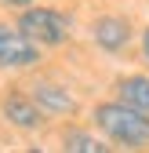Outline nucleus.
Returning <instances> with one entry per match:
<instances>
[{"mask_svg": "<svg viewBox=\"0 0 149 153\" xmlns=\"http://www.w3.org/2000/svg\"><path fill=\"white\" fill-rule=\"evenodd\" d=\"M95 124L120 146H149V113L127 102H102L95 109Z\"/></svg>", "mask_w": 149, "mask_h": 153, "instance_id": "nucleus-1", "label": "nucleus"}, {"mask_svg": "<svg viewBox=\"0 0 149 153\" xmlns=\"http://www.w3.org/2000/svg\"><path fill=\"white\" fill-rule=\"evenodd\" d=\"M18 29H22L29 40L44 44V48H55V44H62L66 36H69V22H66V15L51 11V7H29V11H22Z\"/></svg>", "mask_w": 149, "mask_h": 153, "instance_id": "nucleus-2", "label": "nucleus"}, {"mask_svg": "<svg viewBox=\"0 0 149 153\" xmlns=\"http://www.w3.org/2000/svg\"><path fill=\"white\" fill-rule=\"evenodd\" d=\"M36 59H40L36 40H29L22 29L0 26V66H33Z\"/></svg>", "mask_w": 149, "mask_h": 153, "instance_id": "nucleus-3", "label": "nucleus"}, {"mask_svg": "<svg viewBox=\"0 0 149 153\" xmlns=\"http://www.w3.org/2000/svg\"><path fill=\"white\" fill-rule=\"evenodd\" d=\"M4 117L15 128L33 131L36 124H40V106H36V99H26V95H7L4 99Z\"/></svg>", "mask_w": 149, "mask_h": 153, "instance_id": "nucleus-4", "label": "nucleus"}, {"mask_svg": "<svg viewBox=\"0 0 149 153\" xmlns=\"http://www.w3.org/2000/svg\"><path fill=\"white\" fill-rule=\"evenodd\" d=\"M127 36H131V26L117 15H105V18L95 22V44L105 48V51H120L127 44Z\"/></svg>", "mask_w": 149, "mask_h": 153, "instance_id": "nucleus-5", "label": "nucleus"}, {"mask_svg": "<svg viewBox=\"0 0 149 153\" xmlns=\"http://www.w3.org/2000/svg\"><path fill=\"white\" fill-rule=\"evenodd\" d=\"M33 99H36V106L44 113H73L77 109V99H73L66 88H58V84H36Z\"/></svg>", "mask_w": 149, "mask_h": 153, "instance_id": "nucleus-6", "label": "nucleus"}, {"mask_svg": "<svg viewBox=\"0 0 149 153\" xmlns=\"http://www.w3.org/2000/svg\"><path fill=\"white\" fill-rule=\"evenodd\" d=\"M117 91H120V102L149 113V76H127L117 84Z\"/></svg>", "mask_w": 149, "mask_h": 153, "instance_id": "nucleus-7", "label": "nucleus"}, {"mask_svg": "<svg viewBox=\"0 0 149 153\" xmlns=\"http://www.w3.org/2000/svg\"><path fill=\"white\" fill-rule=\"evenodd\" d=\"M66 149L69 153H105L109 146H102L98 139L84 135V131H69V135H66Z\"/></svg>", "mask_w": 149, "mask_h": 153, "instance_id": "nucleus-8", "label": "nucleus"}, {"mask_svg": "<svg viewBox=\"0 0 149 153\" xmlns=\"http://www.w3.org/2000/svg\"><path fill=\"white\" fill-rule=\"evenodd\" d=\"M0 4H7V7H29L33 0H0Z\"/></svg>", "mask_w": 149, "mask_h": 153, "instance_id": "nucleus-9", "label": "nucleus"}, {"mask_svg": "<svg viewBox=\"0 0 149 153\" xmlns=\"http://www.w3.org/2000/svg\"><path fill=\"white\" fill-rule=\"evenodd\" d=\"M142 51H145V59H149V29L142 33Z\"/></svg>", "mask_w": 149, "mask_h": 153, "instance_id": "nucleus-10", "label": "nucleus"}]
</instances>
